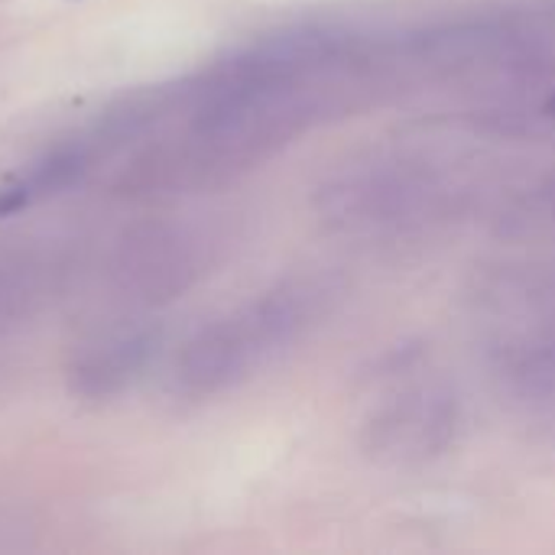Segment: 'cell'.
<instances>
[{
  "label": "cell",
  "instance_id": "6da1fadb",
  "mask_svg": "<svg viewBox=\"0 0 555 555\" xmlns=\"http://www.w3.org/2000/svg\"><path fill=\"white\" fill-rule=\"evenodd\" d=\"M319 296L309 283H286L208 322L182 345L172 390L189 400H208L244 384L315 322Z\"/></svg>",
  "mask_w": 555,
  "mask_h": 555
},
{
  "label": "cell",
  "instance_id": "7a4b0ae2",
  "mask_svg": "<svg viewBox=\"0 0 555 555\" xmlns=\"http://www.w3.org/2000/svg\"><path fill=\"white\" fill-rule=\"evenodd\" d=\"M211 263V241L182 221H150L124 231L107 260V286L130 309L179 299Z\"/></svg>",
  "mask_w": 555,
  "mask_h": 555
},
{
  "label": "cell",
  "instance_id": "3957f363",
  "mask_svg": "<svg viewBox=\"0 0 555 555\" xmlns=\"http://www.w3.org/2000/svg\"><path fill=\"white\" fill-rule=\"evenodd\" d=\"M455 400L433 384H406L384 397L364 423V449L387 465H420L452 442Z\"/></svg>",
  "mask_w": 555,
  "mask_h": 555
},
{
  "label": "cell",
  "instance_id": "277c9868",
  "mask_svg": "<svg viewBox=\"0 0 555 555\" xmlns=\"http://www.w3.org/2000/svg\"><path fill=\"white\" fill-rule=\"evenodd\" d=\"M159 325L146 315L114 319L72 354L68 384L81 400H111L130 390L159 351Z\"/></svg>",
  "mask_w": 555,
  "mask_h": 555
},
{
  "label": "cell",
  "instance_id": "5b68a950",
  "mask_svg": "<svg viewBox=\"0 0 555 555\" xmlns=\"http://www.w3.org/2000/svg\"><path fill=\"white\" fill-rule=\"evenodd\" d=\"M75 273L72 254L59 247L0 250V332L46 312Z\"/></svg>",
  "mask_w": 555,
  "mask_h": 555
},
{
  "label": "cell",
  "instance_id": "8992f818",
  "mask_svg": "<svg viewBox=\"0 0 555 555\" xmlns=\"http://www.w3.org/2000/svg\"><path fill=\"white\" fill-rule=\"evenodd\" d=\"M550 111H553V114H555V98H553V104H550Z\"/></svg>",
  "mask_w": 555,
  "mask_h": 555
}]
</instances>
